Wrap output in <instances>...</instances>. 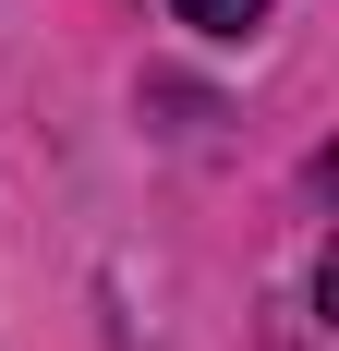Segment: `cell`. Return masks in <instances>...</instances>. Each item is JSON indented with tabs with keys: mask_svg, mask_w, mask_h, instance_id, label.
Listing matches in <instances>:
<instances>
[{
	"mask_svg": "<svg viewBox=\"0 0 339 351\" xmlns=\"http://www.w3.org/2000/svg\"><path fill=\"white\" fill-rule=\"evenodd\" d=\"M182 12H194L206 36H255V25H267V0H182Z\"/></svg>",
	"mask_w": 339,
	"mask_h": 351,
	"instance_id": "cell-1",
	"label": "cell"
}]
</instances>
